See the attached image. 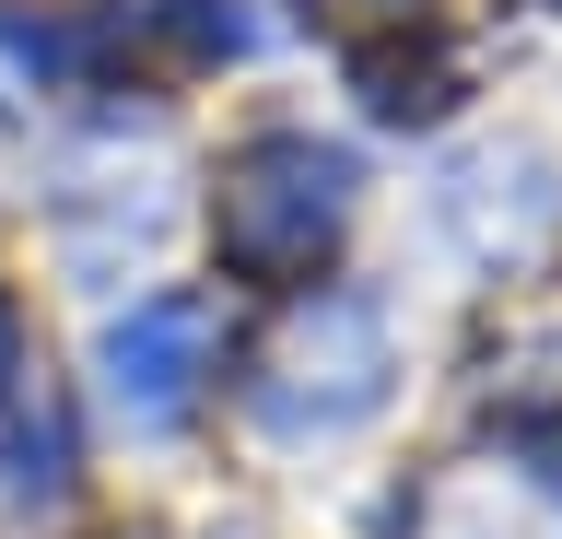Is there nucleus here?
I'll list each match as a JSON object with an SVG mask.
<instances>
[{
	"mask_svg": "<svg viewBox=\"0 0 562 539\" xmlns=\"http://www.w3.org/2000/svg\"><path fill=\"white\" fill-rule=\"evenodd\" d=\"M434 223H446V247L469 270H539L562 247V165L539 142H481L457 153L446 177H434Z\"/></svg>",
	"mask_w": 562,
	"mask_h": 539,
	"instance_id": "obj_3",
	"label": "nucleus"
},
{
	"mask_svg": "<svg viewBox=\"0 0 562 539\" xmlns=\"http://www.w3.org/2000/svg\"><path fill=\"white\" fill-rule=\"evenodd\" d=\"M386 388H398V328L375 293H293L246 363V423L270 446H340L386 411Z\"/></svg>",
	"mask_w": 562,
	"mask_h": 539,
	"instance_id": "obj_1",
	"label": "nucleus"
},
{
	"mask_svg": "<svg viewBox=\"0 0 562 539\" xmlns=\"http://www.w3.org/2000/svg\"><path fill=\"white\" fill-rule=\"evenodd\" d=\"M105 411L130 434H176L211 388V305L200 293H140L130 317L105 328Z\"/></svg>",
	"mask_w": 562,
	"mask_h": 539,
	"instance_id": "obj_4",
	"label": "nucleus"
},
{
	"mask_svg": "<svg viewBox=\"0 0 562 539\" xmlns=\"http://www.w3.org/2000/svg\"><path fill=\"white\" fill-rule=\"evenodd\" d=\"M351 200H363V177H351L340 142L258 130L211 188V247H223L235 282H316V258L351 235Z\"/></svg>",
	"mask_w": 562,
	"mask_h": 539,
	"instance_id": "obj_2",
	"label": "nucleus"
},
{
	"mask_svg": "<svg viewBox=\"0 0 562 539\" xmlns=\"http://www.w3.org/2000/svg\"><path fill=\"white\" fill-rule=\"evenodd\" d=\"M12 375H24V317H12V293H0V398H12Z\"/></svg>",
	"mask_w": 562,
	"mask_h": 539,
	"instance_id": "obj_6",
	"label": "nucleus"
},
{
	"mask_svg": "<svg viewBox=\"0 0 562 539\" xmlns=\"http://www.w3.org/2000/svg\"><path fill=\"white\" fill-rule=\"evenodd\" d=\"M59 504H70V423L35 375H12V398H0V516L24 528V516H59Z\"/></svg>",
	"mask_w": 562,
	"mask_h": 539,
	"instance_id": "obj_5",
	"label": "nucleus"
}]
</instances>
